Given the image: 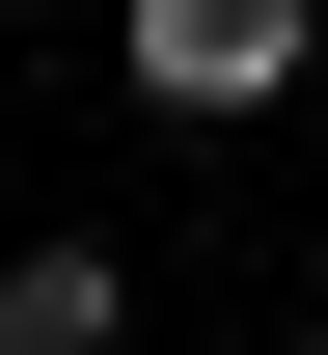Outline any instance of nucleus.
<instances>
[{
  "label": "nucleus",
  "mask_w": 328,
  "mask_h": 355,
  "mask_svg": "<svg viewBox=\"0 0 328 355\" xmlns=\"http://www.w3.org/2000/svg\"><path fill=\"white\" fill-rule=\"evenodd\" d=\"M301 0H137V110H191V137H246V110H301Z\"/></svg>",
  "instance_id": "1"
},
{
  "label": "nucleus",
  "mask_w": 328,
  "mask_h": 355,
  "mask_svg": "<svg viewBox=\"0 0 328 355\" xmlns=\"http://www.w3.org/2000/svg\"><path fill=\"white\" fill-rule=\"evenodd\" d=\"M110 328H137L110 246H0V355H110Z\"/></svg>",
  "instance_id": "2"
},
{
  "label": "nucleus",
  "mask_w": 328,
  "mask_h": 355,
  "mask_svg": "<svg viewBox=\"0 0 328 355\" xmlns=\"http://www.w3.org/2000/svg\"><path fill=\"white\" fill-rule=\"evenodd\" d=\"M301 355H328V328H301Z\"/></svg>",
  "instance_id": "3"
}]
</instances>
